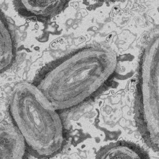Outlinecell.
Wrapping results in <instances>:
<instances>
[{"label":"cell","mask_w":159,"mask_h":159,"mask_svg":"<svg viewBox=\"0 0 159 159\" xmlns=\"http://www.w3.org/2000/svg\"><path fill=\"white\" fill-rule=\"evenodd\" d=\"M136 119L145 142L159 152V27L148 37L141 54Z\"/></svg>","instance_id":"obj_3"},{"label":"cell","mask_w":159,"mask_h":159,"mask_svg":"<svg viewBox=\"0 0 159 159\" xmlns=\"http://www.w3.org/2000/svg\"><path fill=\"white\" fill-rule=\"evenodd\" d=\"M9 109L16 127L32 152L49 157L59 152L64 140L61 120L37 86L17 84L10 95Z\"/></svg>","instance_id":"obj_2"},{"label":"cell","mask_w":159,"mask_h":159,"mask_svg":"<svg viewBox=\"0 0 159 159\" xmlns=\"http://www.w3.org/2000/svg\"><path fill=\"white\" fill-rule=\"evenodd\" d=\"M117 63L110 48L87 46L52 65L37 86L56 110L72 108L99 90L113 75Z\"/></svg>","instance_id":"obj_1"},{"label":"cell","mask_w":159,"mask_h":159,"mask_svg":"<svg viewBox=\"0 0 159 159\" xmlns=\"http://www.w3.org/2000/svg\"><path fill=\"white\" fill-rule=\"evenodd\" d=\"M26 144L16 127L1 126V159H22L25 154Z\"/></svg>","instance_id":"obj_4"},{"label":"cell","mask_w":159,"mask_h":159,"mask_svg":"<svg viewBox=\"0 0 159 159\" xmlns=\"http://www.w3.org/2000/svg\"><path fill=\"white\" fill-rule=\"evenodd\" d=\"M21 6L27 13L36 16L50 17L63 11L68 3L67 1H20Z\"/></svg>","instance_id":"obj_6"},{"label":"cell","mask_w":159,"mask_h":159,"mask_svg":"<svg viewBox=\"0 0 159 159\" xmlns=\"http://www.w3.org/2000/svg\"><path fill=\"white\" fill-rule=\"evenodd\" d=\"M96 157L102 159H147L149 156L145 151L135 145L120 142L110 144L100 149Z\"/></svg>","instance_id":"obj_5"},{"label":"cell","mask_w":159,"mask_h":159,"mask_svg":"<svg viewBox=\"0 0 159 159\" xmlns=\"http://www.w3.org/2000/svg\"><path fill=\"white\" fill-rule=\"evenodd\" d=\"M0 25V68L2 73L11 67L14 61V41L9 26L2 14L1 15Z\"/></svg>","instance_id":"obj_7"}]
</instances>
